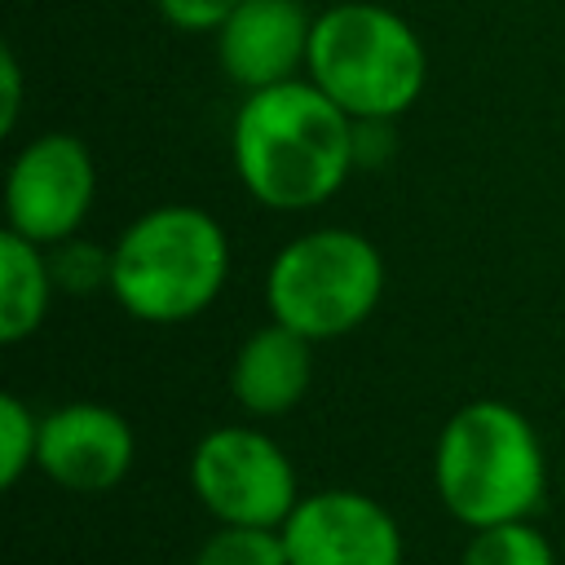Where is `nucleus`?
<instances>
[{"label": "nucleus", "mask_w": 565, "mask_h": 565, "mask_svg": "<svg viewBox=\"0 0 565 565\" xmlns=\"http://www.w3.org/2000/svg\"><path fill=\"white\" fill-rule=\"evenodd\" d=\"M459 565H556L552 539L534 521H508L490 530H472Z\"/></svg>", "instance_id": "nucleus-13"}, {"label": "nucleus", "mask_w": 565, "mask_h": 565, "mask_svg": "<svg viewBox=\"0 0 565 565\" xmlns=\"http://www.w3.org/2000/svg\"><path fill=\"white\" fill-rule=\"evenodd\" d=\"M18 110H22V66H18V53L4 49L0 53V132L18 128Z\"/></svg>", "instance_id": "nucleus-19"}, {"label": "nucleus", "mask_w": 565, "mask_h": 565, "mask_svg": "<svg viewBox=\"0 0 565 565\" xmlns=\"http://www.w3.org/2000/svg\"><path fill=\"white\" fill-rule=\"evenodd\" d=\"M230 278L225 225L199 203H159L110 243V296L146 327H177L216 305Z\"/></svg>", "instance_id": "nucleus-3"}, {"label": "nucleus", "mask_w": 565, "mask_h": 565, "mask_svg": "<svg viewBox=\"0 0 565 565\" xmlns=\"http://www.w3.org/2000/svg\"><path fill=\"white\" fill-rule=\"evenodd\" d=\"M393 154V119H353V159L358 168H375Z\"/></svg>", "instance_id": "nucleus-18"}, {"label": "nucleus", "mask_w": 565, "mask_h": 565, "mask_svg": "<svg viewBox=\"0 0 565 565\" xmlns=\"http://www.w3.org/2000/svg\"><path fill=\"white\" fill-rule=\"evenodd\" d=\"M49 269H53L57 291L93 296V291L110 287V247L88 243V238L75 234V238H66V243L49 247Z\"/></svg>", "instance_id": "nucleus-16"}, {"label": "nucleus", "mask_w": 565, "mask_h": 565, "mask_svg": "<svg viewBox=\"0 0 565 565\" xmlns=\"http://www.w3.org/2000/svg\"><path fill=\"white\" fill-rule=\"evenodd\" d=\"M309 384H313V340L282 322L256 327L230 362V397L252 419H278L296 411Z\"/></svg>", "instance_id": "nucleus-11"}, {"label": "nucleus", "mask_w": 565, "mask_h": 565, "mask_svg": "<svg viewBox=\"0 0 565 565\" xmlns=\"http://www.w3.org/2000/svg\"><path fill=\"white\" fill-rule=\"evenodd\" d=\"M40 424L44 415H35L18 393L0 397V486L13 490L40 455Z\"/></svg>", "instance_id": "nucleus-15"}, {"label": "nucleus", "mask_w": 565, "mask_h": 565, "mask_svg": "<svg viewBox=\"0 0 565 565\" xmlns=\"http://www.w3.org/2000/svg\"><path fill=\"white\" fill-rule=\"evenodd\" d=\"M433 486L450 521L468 534L534 521L547 494V455L534 424L499 397L463 402L437 433Z\"/></svg>", "instance_id": "nucleus-2"}, {"label": "nucleus", "mask_w": 565, "mask_h": 565, "mask_svg": "<svg viewBox=\"0 0 565 565\" xmlns=\"http://www.w3.org/2000/svg\"><path fill=\"white\" fill-rule=\"evenodd\" d=\"M238 185L269 212H309L358 172L353 119L309 79L243 93L230 124Z\"/></svg>", "instance_id": "nucleus-1"}, {"label": "nucleus", "mask_w": 565, "mask_h": 565, "mask_svg": "<svg viewBox=\"0 0 565 565\" xmlns=\"http://www.w3.org/2000/svg\"><path fill=\"white\" fill-rule=\"evenodd\" d=\"M190 490L216 525L282 530L300 503L296 463L269 433L252 424H221L194 441Z\"/></svg>", "instance_id": "nucleus-6"}, {"label": "nucleus", "mask_w": 565, "mask_h": 565, "mask_svg": "<svg viewBox=\"0 0 565 565\" xmlns=\"http://www.w3.org/2000/svg\"><path fill=\"white\" fill-rule=\"evenodd\" d=\"M380 247L344 225H318L282 243L265 269L269 322H282L313 344L358 331L384 300Z\"/></svg>", "instance_id": "nucleus-5"}, {"label": "nucleus", "mask_w": 565, "mask_h": 565, "mask_svg": "<svg viewBox=\"0 0 565 565\" xmlns=\"http://www.w3.org/2000/svg\"><path fill=\"white\" fill-rule=\"evenodd\" d=\"M190 565H287L282 530L260 525H216Z\"/></svg>", "instance_id": "nucleus-14"}, {"label": "nucleus", "mask_w": 565, "mask_h": 565, "mask_svg": "<svg viewBox=\"0 0 565 565\" xmlns=\"http://www.w3.org/2000/svg\"><path fill=\"white\" fill-rule=\"evenodd\" d=\"M243 0H154L159 18L177 31H190V35H203V31H221V22L238 9Z\"/></svg>", "instance_id": "nucleus-17"}, {"label": "nucleus", "mask_w": 565, "mask_h": 565, "mask_svg": "<svg viewBox=\"0 0 565 565\" xmlns=\"http://www.w3.org/2000/svg\"><path fill=\"white\" fill-rule=\"evenodd\" d=\"M137 463L132 424L106 402H66L53 406L40 424L35 468L71 494H106Z\"/></svg>", "instance_id": "nucleus-9"}, {"label": "nucleus", "mask_w": 565, "mask_h": 565, "mask_svg": "<svg viewBox=\"0 0 565 565\" xmlns=\"http://www.w3.org/2000/svg\"><path fill=\"white\" fill-rule=\"evenodd\" d=\"M53 291L57 282L49 269V247L4 230L0 234V340L22 344L26 335H35L40 322L49 318Z\"/></svg>", "instance_id": "nucleus-12"}, {"label": "nucleus", "mask_w": 565, "mask_h": 565, "mask_svg": "<svg viewBox=\"0 0 565 565\" xmlns=\"http://www.w3.org/2000/svg\"><path fill=\"white\" fill-rule=\"evenodd\" d=\"M313 18L300 0H243L216 31V62L243 93L305 75Z\"/></svg>", "instance_id": "nucleus-10"}, {"label": "nucleus", "mask_w": 565, "mask_h": 565, "mask_svg": "<svg viewBox=\"0 0 565 565\" xmlns=\"http://www.w3.org/2000/svg\"><path fill=\"white\" fill-rule=\"evenodd\" d=\"M97 199V163L75 132H40L9 159L4 230L57 247L79 234Z\"/></svg>", "instance_id": "nucleus-7"}, {"label": "nucleus", "mask_w": 565, "mask_h": 565, "mask_svg": "<svg viewBox=\"0 0 565 565\" xmlns=\"http://www.w3.org/2000/svg\"><path fill=\"white\" fill-rule=\"evenodd\" d=\"M287 565H402L406 539L397 516L362 490H318L300 494L296 512L282 521Z\"/></svg>", "instance_id": "nucleus-8"}, {"label": "nucleus", "mask_w": 565, "mask_h": 565, "mask_svg": "<svg viewBox=\"0 0 565 565\" xmlns=\"http://www.w3.org/2000/svg\"><path fill=\"white\" fill-rule=\"evenodd\" d=\"M305 75L349 119H397L428 84V53L402 13L375 0H340L313 18Z\"/></svg>", "instance_id": "nucleus-4"}]
</instances>
